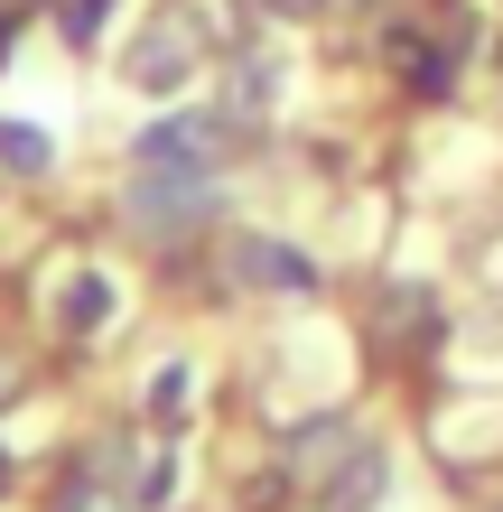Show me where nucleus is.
Instances as JSON below:
<instances>
[{
    "instance_id": "f257e3e1",
    "label": "nucleus",
    "mask_w": 503,
    "mask_h": 512,
    "mask_svg": "<svg viewBox=\"0 0 503 512\" xmlns=\"http://www.w3.org/2000/svg\"><path fill=\"white\" fill-rule=\"evenodd\" d=\"M196 56H205V47H196V10H159V19L131 38L122 75L140 84V94H177V84L196 75Z\"/></svg>"
},
{
    "instance_id": "f03ea898",
    "label": "nucleus",
    "mask_w": 503,
    "mask_h": 512,
    "mask_svg": "<svg viewBox=\"0 0 503 512\" xmlns=\"http://www.w3.org/2000/svg\"><path fill=\"white\" fill-rule=\"evenodd\" d=\"M224 149H233L224 112H159V122L140 131V168H196V177H215Z\"/></svg>"
},
{
    "instance_id": "7ed1b4c3",
    "label": "nucleus",
    "mask_w": 503,
    "mask_h": 512,
    "mask_svg": "<svg viewBox=\"0 0 503 512\" xmlns=\"http://www.w3.org/2000/svg\"><path fill=\"white\" fill-rule=\"evenodd\" d=\"M205 205H215V177H196V168H140L131 177V224L140 233H187Z\"/></svg>"
},
{
    "instance_id": "20e7f679",
    "label": "nucleus",
    "mask_w": 503,
    "mask_h": 512,
    "mask_svg": "<svg viewBox=\"0 0 503 512\" xmlns=\"http://www.w3.org/2000/svg\"><path fill=\"white\" fill-rule=\"evenodd\" d=\"M233 280H252V289H317V261H308L299 243L243 233V243H233Z\"/></svg>"
},
{
    "instance_id": "39448f33",
    "label": "nucleus",
    "mask_w": 503,
    "mask_h": 512,
    "mask_svg": "<svg viewBox=\"0 0 503 512\" xmlns=\"http://www.w3.org/2000/svg\"><path fill=\"white\" fill-rule=\"evenodd\" d=\"M382 485H392V457H382V447H354V457L327 475L317 512H373V503H382Z\"/></svg>"
},
{
    "instance_id": "423d86ee",
    "label": "nucleus",
    "mask_w": 503,
    "mask_h": 512,
    "mask_svg": "<svg viewBox=\"0 0 503 512\" xmlns=\"http://www.w3.org/2000/svg\"><path fill=\"white\" fill-rule=\"evenodd\" d=\"M354 447H364V438H354L345 419H327L317 438H299V485H327V475H336V466L354 457Z\"/></svg>"
},
{
    "instance_id": "0eeeda50",
    "label": "nucleus",
    "mask_w": 503,
    "mask_h": 512,
    "mask_svg": "<svg viewBox=\"0 0 503 512\" xmlns=\"http://www.w3.org/2000/svg\"><path fill=\"white\" fill-rule=\"evenodd\" d=\"M103 317H112V280H103V270L66 280V326H75V336H84V326H103Z\"/></svg>"
},
{
    "instance_id": "6e6552de",
    "label": "nucleus",
    "mask_w": 503,
    "mask_h": 512,
    "mask_svg": "<svg viewBox=\"0 0 503 512\" xmlns=\"http://www.w3.org/2000/svg\"><path fill=\"white\" fill-rule=\"evenodd\" d=\"M0 159H10V168H47V131H28V122H0Z\"/></svg>"
},
{
    "instance_id": "1a4fd4ad",
    "label": "nucleus",
    "mask_w": 503,
    "mask_h": 512,
    "mask_svg": "<svg viewBox=\"0 0 503 512\" xmlns=\"http://www.w3.org/2000/svg\"><path fill=\"white\" fill-rule=\"evenodd\" d=\"M382 317L410 326V345H429V298H420V289H392V298H382Z\"/></svg>"
},
{
    "instance_id": "9d476101",
    "label": "nucleus",
    "mask_w": 503,
    "mask_h": 512,
    "mask_svg": "<svg viewBox=\"0 0 503 512\" xmlns=\"http://www.w3.org/2000/svg\"><path fill=\"white\" fill-rule=\"evenodd\" d=\"M56 512H131V503H122V494H112V485H75L66 503H56Z\"/></svg>"
},
{
    "instance_id": "9b49d317",
    "label": "nucleus",
    "mask_w": 503,
    "mask_h": 512,
    "mask_svg": "<svg viewBox=\"0 0 503 512\" xmlns=\"http://www.w3.org/2000/svg\"><path fill=\"white\" fill-rule=\"evenodd\" d=\"M103 19H112V0H66V38H94Z\"/></svg>"
},
{
    "instance_id": "f8f14e48",
    "label": "nucleus",
    "mask_w": 503,
    "mask_h": 512,
    "mask_svg": "<svg viewBox=\"0 0 503 512\" xmlns=\"http://www.w3.org/2000/svg\"><path fill=\"white\" fill-rule=\"evenodd\" d=\"M177 401H187V373H159V382H150V410L177 419Z\"/></svg>"
},
{
    "instance_id": "ddd939ff",
    "label": "nucleus",
    "mask_w": 503,
    "mask_h": 512,
    "mask_svg": "<svg viewBox=\"0 0 503 512\" xmlns=\"http://www.w3.org/2000/svg\"><path fill=\"white\" fill-rule=\"evenodd\" d=\"M0 485H10V447H0Z\"/></svg>"
}]
</instances>
